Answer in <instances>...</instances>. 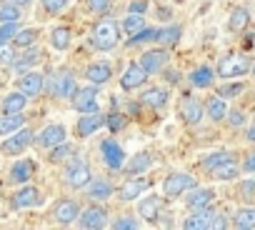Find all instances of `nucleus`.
Wrapping results in <instances>:
<instances>
[{
  "label": "nucleus",
  "instance_id": "nucleus-1",
  "mask_svg": "<svg viewBox=\"0 0 255 230\" xmlns=\"http://www.w3.org/2000/svg\"><path fill=\"white\" fill-rule=\"evenodd\" d=\"M120 33H123V30H120L118 20L103 15V18H98V20L93 23L88 40H90V45H93L95 50L110 53V50H115V48L120 45Z\"/></svg>",
  "mask_w": 255,
  "mask_h": 230
},
{
  "label": "nucleus",
  "instance_id": "nucleus-2",
  "mask_svg": "<svg viewBox=\"0 0 255 230\" xmlns=\"http://www.w3.org/2000/svg\"><path fill=\"white\" fill-rule=\"evenodd\" d=\"M250 68H253V58L248 53H228L218 60L215 65V75L220 80H233V78H243V75H250Z\"/></svg>",
  "mask_w": 255,
  "mask_h": 230
},
{
  "label": "nucleus",
  "instance_id": "nucleus-3",
  "mask_svg": "<svg viewBox=\"0 0 255 230\" xmlns=\"http://www.w3.org/2000/svg\"><path fill=\"white\" fill-rule=\"evenodd\" d=\"M93 173H90V165L83 160V158H70L65 165H63V185L73 193H80L85 190V185L90 183Z\"/></svg>",
  "mask_w": 255,
  "mask_h": 230
},
{
  "label": "nucleus",
  "instance_id": "nucleus-4",
  "mask_svg": "<svg viewBox=\"0 0 255 230\" xmlns=\"http://www.w3.org/2000/svg\"><path fill=\"white\" fill-rule=\"evenodd\" d=\"M80 210H83L80 200H75V198H60V200H55L53 208L48 210V220H50L53 225L68 228V225H75Z\"/></svg>",
  "mask_w": 255,
  "mask_h": 230
},
{
  "label": "nucleus",
  "instance_id": "nucleus-5",
  "mask_svg": "<svg viewBox=\"0 0 255 230\" xmlns=\"http://www.w3.org/2000/svg\"><path fill=\"white\" fill-rule=\"evenodd\" d=\"M153 178H148L145 173L143 175H128L123 183H120V188L115 190V198H118V203H133V200H138L143 193H148L150 188H153Z\"/></svg>",
  "mask_w": 255,
  "mask_h": 230
},
{
  "label": "nucleus",
  "instance_id": "nucleus-6",
  "mask_svg": "<svg viewBox=\"0 0 255 230\" xmlns=\"http://www.w3.org/2000/svg\"><path fill=\"white\" fill-rule=\"evenodd\" d=\"M45 88H50V95L53 98L70 100L75 95V90H78V75L70 68H63L53 78H45Z\"/></svg>",
  "mask_w": 255,
  "mask_h": 230
},
{
  "label": "nucleus",
  "instance_id": "nucleus-7",
  "mask_svg": "<svg viewBox=\"0 0 255 230\" xmlns=\"http://www.w3.org/2000/svg\"><path fill=\"white\" fill-rule=\"evenodd\" d=\"M33 140H35V130H30V128L23 125L20 130L10 133L3 143H0V153H3L5 158H20L33 145Z\"/></svg>",
  "mask_w": 255,
  "mask_h": 230
},
{
  "label": "nucleus",
  "instance_id": "nucleus-8",
  "mask_svg": "<svg viewBox=\"0 0 255 230\" xmlns=\"http://www.w3.org/2000/svg\"><path fill=\"white\" fill-rule=\"evenodd\" d=\"M108 220H110V215H108L105 203H90L80 210L75 225L83 230H103V228H108Z\"/></svg>",
  "mask_w": 255,
  "mask_h": 230
},
{
  "label": "nucleus",
  "instance_id": "nucleus-9",
  "mask_svg": "<svg viewBox=\"0 0 255 230\" xmlns=\"http://www.w3.org/2000/svg\"><path fill=\"white\" fill-rule=\"evenodd\" d=\"M65 140H68V128H65L63 123H48L40 133H35L33 145H35L38 150L48 153V150H53L55 145H60V143H65Z\"/></svg>",
  "mask_w": 255,
  "mask_h": 230
},
{
  "label": "nucleus",
  "instance_id": "nucleus-10",
  "mask_svg": "<svg viewBox=\"0 0 255 230\" xmlns=\"http://www.w3.org/2000/svg\"><path fill=\"white\" fill-rule=\"evenodd\" d=\"M195 185H198L195 175L173 170V173H168L165 180H163V195H165V198H183V195H185L190 188H195Z\"/></svg>",
  "mask_w": 255,
  "mask_h": 230
},
{
  "label": "nucleus",
  "instance_id": "nucleus-11",
  "mask_svg": "<svg viewBox=\"0 0 255 230\" xmlns=\"http://www.w3.org/2000/svg\"><path fill=\"white\" fill-rule=\"evenodd\" d=\"M70 105H73V110H75V113H95V110H100L103 98H100L98 85L78 88V90H75V95L70 98Z\"/></svg>",
  "mask_w": 255,
  "mask_h": 230
},
{
  "label": "nucleus",
  "instance_id": "nucleus-12",
  "mask_svg": "<svg viewBox=\"0 0 255 230\" xmlns=\"http://www.w3.org/2000/svg\"><path fill=\"white\" fill-rule=\"evenodd\" d=\"M8 203H10L13 210H30V208H38V205H43V190L35 188V185H30V183H25V185H20V188L8 198Z\"/></svg>",
  "mask_w": 255,
  "mask_h": 230
},
{
  "label": "nucleus",
  "instance_id": "nucleus-13",
  "mask_svg": "<svg viewBox=\"0 0 255 230\" xmlns=\"http://www.w3.org/2000/svg\"><path fill=\"white\" fill-rule=\"evenodd\" d=\"M178 118L183 120V125L198 128V125L203 123V118H205V105H203V100H200V98H193V95L183 98V103L178 105Z\"/></svg>",
  "mask_w": 255,
  "mask_h": 230
},
{
  "label": "nucleus",
  "instance_id": "nucleus-14",
  "mask_svg": "<svg viewBox=\"0 0 255 230\" xmlns=\"http://www.w3.org/2000/svg\"><path fill=\"white\" fill-rule=\"evenodd\" d=\"M100 160H103V165H105L108 170L120 173L123 165H125V160H128V155H125V150L120 148L118 140L105 138V140H100Z\"/></svg>",
  "mask_w": 255,
  "mask_h": 230
},
{
  "label": "nucleus",
  "instance_id": "nucleus-15",
  "mask_svg": "<svg viewBox=\"0 0 255 230\" xmlns=\"http://www.w3.org/2000/svg\"><path fill=\"white\" fill-rule=\"evenodd\" d=\"M15 90L25 93L28 98H40L45 93V75L40 70H25L15 80Z\"/></svg>",
  "mask_w": 255,
  "mask_h": 230
},
{
  "label": "nucleus",
  "instance_id": "nucleus-16",
  "mask_svg": "<svg viewBox=\"0 0 255 230\" xmlns=\"http://www.w3.org/2000/svg\"><path fill=\"white\" fill-rule=\"evenodd\" d=\"M103 125H105V113H103V110L80 113V118H78V123H75V138H78V140H85V138L95 135Z\"/></svg>",
  "mask_w": 255,
  "mask_h": 230
},
{
  "label": "nucleus",
  "instance_id": "nucleus-17",
  "mask_svg": "<svg viewBox=\"0 0 255 230\" xmlns=\"http://www.w3.org/2000/svg\"><path fill=\"white\" fill-rule=\"evenodd\" d=\"M148 78H150V73L135 60V63H130L125 68V73L120 75V90H125V93H133V90H140L145 83H148Z\"/></svg>",
  "mask_w": 255,
  "mask_h": 230
},
{
  "label": "nucleus",
  "instance_id": "nucleus-18",
  "mask_svg": "<svg viewBox=\"0 0 255 230\" xmlns=\"http://www.w3.org/2000/svg\"><path fill=\"white\" fill-rule=\"evenodd\" d=\"M168 60H170V53H168V48H163V45L150 48V50L140 53V58H138V63H140V65H143L150 75L163 73V70L168 68Z\"/></svg>",
  "mask_w": 255,
  "mask_h": 230
},
{
  "label": "nucleus",
  "instance_id": "nucleus-19",
  "mask_svg": "<svg viewBox=\"0 0 255 230\" xmlns=\"http://www.w3.org/2000/svg\"><path fill=\"white\" fill-rule=\"evenodd\" d=\"M83 78L90 85H98V88L108 85L113 80V65H110V60H90L85 65V70H83Z\"/></svg>",
  "mask_w": 255,
  "mask_h": 230
},
{
  "label": "nucleus",
  "instance_id": "nucleus-20",
  "mask_svg": "<svg viewBox=\"0 0 255 230\" xmlns=\"http://www.w3.org/2000/svg\"><path fill=\"white\" fill-rule=\"evenodd\" d=\"M115 190H118V188H115L108 178H100V175H98V178H90V183L85 185L83 193H85V198H88L90 203H108V200L115 195Z\"/></svg>",
  "mask_w": 255,
  "mask_h": 230
},
{
  "label": "nucleus",
  "instance_id": "nucleus-21",
  "mask_svg": "<svg viewBox=\"0 0 255 230\" xmlns=\"http://www.w3.org/2000/svg\"><path fill=\"white\" fill-rule=\"evenodd\" d=\"M183 198H185L183 205H185L188 210H200V208H210V205L215 203V190H213L210 185H195V188H190Z\"/></svg>",
  "mask_w": 255,
  "mask_h": 230
},
{
  "label": "nucleus",
  "instance_id": "nucleus-22",
  "mask_svg": "<svg viewBox=\"0 0 255 230\" xmlns=\"http://www.w3.org/2000/svg\"><path fill=\"white\" fill-rule=\"evenodd\" d=\"M43 60H45V50H43V48H40V43H38V45H30V48L20 50V53L15 55V63H13L10 68L20 75V73H25V70H30V68L40 65Z\"/></svg>",
  "mask_w": 255,
  "mask_h": 230
},
{
  "label": "nucleus",
  "instance_id": "nucleus-23",
  "mask_svg": "<svg viewBox=\"0 0 255 230\" xmlns=\"http://www.w3.org/2000/svg\"><path fill=\"white\" fill-rule=\"evenodd\" d=\"M160 208H163V200L158 195H140L138 198V218L145 220L148 225H158L160 223Z\"/></svg>",
  "mask_w": 255,
  "mask_h": 230
},
{
  "label": "nucleus",
  "instance_id": "nucleus-24",
  "mask_svg": "<svg viewBox=\"0 0 255 230\" xmlns=\"http://www.w3.org/2000/svg\"><path fill=\"white\" fill-rule=\"evenodd\" d=\"M218 210L210 205V208H200V210H190L185 218H183V228L185 230H210V223H213V215Z\"/></svg>",
  "mask_w": 255,
  "mask_h": 230
},
{
  "label": "nucleus",
  "instance_id": "nucleus-25",
  "mask_svg": "<svg viewBox=\"0 0 255 230\" xmlns=\"http://www.w3.org/2000/svg\"><path fill=\"white\" fill-rule=\"evenodd\" d=\"M203 105H205V118H210V123L220 125V123L225 120V115H228V100H225L223 95L210 93V95L203 100Z\"/></svg>",
  "mask_w": 255,
  "mask_h": 230
},
{
  "label": "nucleus",
  "instance_id": "nucleus-26",
  "mask_svg": "<svg viewBox=\"0 0 255 230\" xmlns=\"http://www.w3.org/2000/svg\"><path fill=\"white\" fill-rule=\"evenodd\" d=\"M33 175H35V163H33L30 158H23V160H15V163L10 165V170H8V183H13V185H25V183L33 180Z\"/></svg>",
  "mask_w": 255,
  "mask_h": 230
},
{
  "label": "nucleus",
  "instance_id": "nucleus-27",
  "mask_svg": "<svg viewBox=\"0 0 255 230\" xmlns=\"http://www.w3.org/2000/svg\"><path fill=\"white\" fill-rule=\"evenodd\" d=\"M153 153L150 150H140V153H135L130 160H125V165H123V175L128 178V175H143L148 168H153Z\"/></svg>",
  "mask_w": 255,
  "mask_h": 230
},
{
  "label": "nucleus",
  "instance_id": "nucleus-28",
  "mask_svg": "<svg viewBox=\"0 0 255 230\" xmlns=\"http://www.w3.org/2000/svg\"><path fill=\"white\" fill-rule=\"evenodd\" d=\"M138 100H140V105H145V108L163 110V108L168 105V100H170V90H168V88H160V85H153V88L143 90Z\"/></svg>",
  "mask_w": 255,
  "mask_h": 230
},
{
  "label": "nucleus",
  "instance_id": "nucleus-29",
  "mask_svg": "<svg viewBox=\"0 0 255 230\" xmlns=\"http://www.w3.org/2000/svg\"><path fill=\"white\" fill-rule=\"evenodd\" d=\"M240 173H243V170H240V160H238V158H230V160L220 163L218 168H213V170L208 173V178L215 180V183H230V180H238Z\"/></svg>",
  "mask_w": 255,
  "mask_h": 230
},
{
  "label": "nucleus",
  "instance_id": "nucleus-30",
  "mask_svg": "<svg viewBox=\"0 0 255 230\" xmlns=\"http://www.w3.org/2000/svg\"><path fill=\"white\" fill-rule=\"evenodd\" d=\"M48 43H50V48L58 50V53L70 50V45H73V30H70V25H55V28L48 33Z\"/></svg>",
  "mask_w": 255,
  "mask_h": 230
},
{
  "label": "nucleus",
  "instance_id": "nucleus-31",
  "mask_svg": "<svg viewBox=\"0 0 255 230\" xmlns=\"http://www.w3.org/2000/svg\"><path fill=\"white\" fill-rule=\"evenodd\" d=\"M70 8V0H38V20H53Z\"/></svg>",
  "mask_w": 255,
  "mask_h": 230
},
{
  "label": "nucleus",
  "instance_id": "nucleus-32",
  "mask_svg": "<svg viewBox=\"0 0 255 230\" xmlns=\"http://www.w3.org/2000/svg\"><path fill=\"white\" fill-rule=\"evenodd\" d=\"M215 70L210 68V65H200V68H195V70H190V75H188V80H190V85L195 88V90H208V88H213L215 85Z\"/></svg>",
  "mask_w": 255,
  "mask_h": 230
},
{
  "label": "nucleus",
  "instance_id": "nucleus-33",
  "mask_svg": "<svg viewBox=\"0 0 255 230\" xmlns=\"http://www.w3.org/2000/svg\"><path fill=\"white\" fill-rule=\"evenodd\" d=\"M23 125H28V115L25 113H0V138L20 130Z\"/></svg>",
  "mask_w": 255,
  "mask_h": 230
},
{
  "label": "nucleus",
  "instance_id": "nucleus-34",
  "mask_svg": "<svg viewBox=\"0 0 255 230\" xmlns=\"http://www.w3.org/2000/svg\"><path fill=\"white\" fill-rule=\"evenodd\" d=\"M28 103H30V100H28L25 93L13 90V93H8V95L0 98V113H25Z\"/></svg>",
  "mask_w": 255,
  "mask_h": 230
},
{
  "label": "nucleus",
  "instance_id": "nucleus-35",
  "mask_svg": "<svg viewBox=\"0 0 255 230\" xmlns=\"http://www.w3.org/2000/svg\"><path fill=\"white\" fill-rule=\"evenodd\" d=\"M230 225L235 230H255V205H243L230 218Z\"/></svg>",
  "mask_w": 255,
  "mask_h": 230
},
{
  "label": "nucleus",
  "instance_id": "nucleus-36",
  "mask_svg": "<svg viewBox=\"0 0 255 230\" xmlns=\"http://www.w3.org/2000/svg\"><path fill=\"white\" fill-rule=\"evenodd\" d=\"M180 38H183V25H178V23L165 25V28H158V33H155V43L163 45V48H173V45H178Z\"/></svg>",
  "mask_w": 255,
  "mask_h": 230
},
{
  "label": "nucleus",
  "instance_id": "nucleus-37",
  "mask_svg": "<svg viewBox=\"0 0 255 230\" xmlns=\"http://www.w3.org/2000/svg\"><path fill=\"white\" fill-rule=\"evenodd\" d=\"M40 38H43V33H40V28H20L18 33H15V38H13V45L18 48V50H25V48H30V45H38L40 43Z\"/></svg>",
  "mask_w": 255,
  "mask_h": 230
},
{
  "label": "nucleus",
  "instance_id": "nucleus-38",
  "mask_svg": "<svg viewBox=\"0 0 255 230\" xmlns=\"http://www.w3.org/2000/svg\"><path fill=\"white\" fill-rule=\"evenodd\" d=\"M230 158H238L235 153H230V150H215V153H208L205 158H200V163H198V168H200V173H210L213 168H218L220 163H225V160H230Z\"/></svg>",
  "mask_w": 255,
  "mask_h": 230
},
{
  "label": "nucleus",
  "instance_id": "nucleus-39",
  "mask_svg": "<svg viewBox=\"0 0 255 230\" xmlns=\"http://www.w3.org/2000/svg\"><path fill=\"white\" fill-rule=\"evenodd\" d=\"M250 25V13L245 8H233L230 18H228V30L230 33H245Z\"/></svg>",
  "mask_w": 255,
  "mask_h": 230
},
{
  "label": "nucleus",
  "instance_id": "nucleus-40",
  "mask_svg": "<svg viewBox=\"0 0 255 230\" xmlns=\"http://www.w3.org/2000/svg\"><path fill=\"white\" fill-rule=\"evenodd\" d=\"M70 158H75V148L68 140L60 143V145H55L53 150H48V163L50 165H65Z\"/></svg>",
  "mask_w": 255,
  "mask_h": 230
},
{
  "label": "nucleus",
  "instance_id": "nucleus-41",
  "mask_svg": "<svg viewBox=\"0 0 255 230\" xmlns=\"http://www.w3.org/2000/svg\"><path fill=\"white\" fill-rule=\"evenodd\" d=\"M145 28V15L143 13H128L123 20H120V30L130 38V35H135V33H140Z\"/></svg>",
  "mask_w": 255,
  "mask_h": 230
},
{
  "label": "nucleus",
  "instance_id": "nucleus-42",
  "mask_svg": "<svg viewBox=\"0 0 255 230\" xmlns=\"http://www.w3.org/2000/svg\"><path fill=\"white\" fill-rule=\"evenodd\" d=\"M80 5H83V10H85L88 15H93V18H103V15L110 13L113 0H80Z\"/></svg>",
  "mask_w": 255,
  "mask_h": 230
},
{
  "label": "nucleus",
  "instance_id": "nucleus-43",
  "mask_svg": "<svg viewBox=\"0 0 255 230\" xmlns=\"http://www.w3.org/2000/svg\"><path fill=\"white\" fill-rule=\"evenodd\" d=\"M25 10L20 5H13L8 0H0V23H20Z\"/></svg>",
  "mask_w": 255,
  "mask_h": 230
},
{
  "label": "nucleus",
  "instance_id": "nucleus-44",
  "mask_svg": "<svg viewBox=\"0 0 255 230\" xmlns=\"http://www.w3.org/2000/svg\"><path fill=\"white\" fill-rule=\"evenodd\" d=\"M230 130H243L248 125V113L240 110V108H228V115H225V120H223Z\"/></svg>",
  "mask_w": 255,
  "mask_h": 230
},
{
  "label": "nucleus",
  "instance_id": "nucleus-45",
  "mask_svg": "<svg viewBox=\"0 0 255 230\" xmlns=\"http://www.w3.org/2000/svg\"><path fill=\"white\" fill-rule=\"evenodd\" d=\"M128 115L125 113H120V110H113V113H105V125H108V130L110 133H120V130H125L128 128Z\"/></svg>",
  "mask_w": 255,
  "mask_h": 230
},
{
  "label": "nucleus",
  "instance_id": "nucleus-46",
  "mask_svg": "<svg viewBox=\"0 0 255 230\" xmlns=\"http://www.w3.org/2000/svg\"><path fill=\"white\" fill-rule=\"evenodd\" d=\"M113 230H138L140 228V220L135 218V215H130V213H125V215H118L113 223H108Z\"/></svg>",
  "mask_w": 255,
  "mask_h": 230
},
{
  "label": "nucleus",
  "instance_id": "nucleus-47",
  "mask_svg": "<svg viewBox=\"0 0 255 230\" xmlns=\"http://www.w3.org/2000/svg\"><path fill=\"white\" fill-rule=\"evenodd\" d=\"M155 33H158V28H143L140 33H135V35H130V40H128V48H138V45H145V43H155Z\"/></svg>",
  "mask_w": 255,
  "mask_h": 230
},
{
  "label": "nucleus",
  "instance_id": "nucleus-48",
  "mask_svg": "<svg viewBox=\"0 0 255 230\" xmlns=\"http://www.w3.org/2000/svg\"><path fill=\"white\" fill-rule=\"evenodd\" d=\"M18 48L13 43H0V68H10L15 63Z\"/></svg>",
  "mask_w": 255,
  "mask_h": 230
},
{
  "label": "nucleus",
  "instance_id": "nucleus-49",
  "mask_svg": "<svg viewBox=\"0 0 255 230\" xmlns=\"http://www.w3.org/2000/svg\"><path fill=\"white\" fill-rule=\"evenodd\" d=\"M238 198L245 200V203H253L255 200V178H248L238 185Z\"/></svg>",
  "mask_w": 255,
  "mask_h": 230
},
{
  "label": "nucleus",
  "instance_id": "nucleus-50",
  "mask_svg": "<svg viewBox=\"0 0 255 230\" xmlns=\"http://www.w3.org/2000/svg\"><path fill=\"white\" fill-rule=\"evenodd\" d=\"M240 170L248 173V175H255V145L248 148V150L240 155Z\"/></svg>",
  "mask_w": 255,
  "mask_h": 230
},
{
  "label": "nucleus",
  "instance_id": "nucleus-51",
  "mask_svg": "<svg viewBox=\"0 0 255 230\" xmlns=\"http://www.w3.org/2000/svg\"><path fill=\"white\" fill-rule=\"evenodd\" d=\"M20 28H23L20 23H0V43H13V38Z\"/></svg>",
  "mask_w": 255,
  "mask_h": 230
},
{
  "label": "nucleus",
  "instance_id": "nucleus-52",
  "mask_svg": "<svg viewBox=\"0 0 255 230\" xmlns=\"http://www.w3.org/2000/svg\"><path fill=\"white\" fill-rule=\"evenodd\" d=\"M243 90H245V85H243V83H228V85H220L215 93H218V95H223L225 100H233V98H235V95H240Z\"/></svg>",
  "mask_w": 255,
  "mask_h": 230
},
{
  "label": "nucleus",
  "instance_id": "nucleus-53",
  "mask_svg": "<svg viewBox=\"0 0 255 230\" xmlns=\"http://www.w3.org/2000/svg\"><path fill=\"white\" fill-rule=\"evenodd\" d=\"M225 228H230V220H228V215H223V213H215V215H213V223H210V230H225Z\"/></svg>",
  "mask_w": 255,
  "mask_h": 230
},
{
  "label": "nucleus",
  "instance_id": "nucleus-54",
  "mask_svg": "<svg viewBox=\"0 0 255 230\" xmlns=\"http://www.w3.org/2000/svg\"><path fill=\"white\" fill-rule=\"evenodd\" d=\"M148 10V0H133L130 5H128V13H143L145 15Z\"/></svg>",
  "mask_w": 255,
  "mask_h": 230
},
{
  "label": "nucleus",
  "instance_id": "nucleus-55",
  "mask_svg": "<svg viewBox=\"0 0 255 230\" xmlns=\"http://www.w3.org/2000/svg\"><path fill=\"white\" fill-rule=\"evenodd\" d=\"M245 138H248L250 143H255V123H250V125H245Z\"/></svg>",
  "mask_w": 255,
  "mask_h": 230
},
{
  "label": "nucleus",
  "instance_id": "nucleus-56",
  "mask_svg": "<svg viewBox=\"0 0 255 230\" xmlns=\"http://www.w3.org/2000/svg\"><path fill=\"white\" fill-rule=\"evenodd\" d=\"M8 3H13V5H20V8L25 10L28 5H33V0H8Z\"/></svg>",
  "mask_w": 255,
  "mask_h": 230
},
{
  "label": "nucleus",
  "instance_id": "nucleus-57",
  "mask_svg": "<svg viewBox=\"0 0 255 230\" xmlns=\"http://www.w3.org/2000/svg\"><path fill=\"white\" fill-rule=\"evenodd\" d=\"M250 75H253V80H255V58H253V68H250Z\"/></svg>",
  "mask_w": 255,
  "mask_h": 230
},
{
  "label": "nucleus",
  "instance_id": "nucleus-58",
  "mask_svg": "<svg viewBox=\"0 0 255 230\" xmlns=\"http://www.w3.org/2000/svg\"><path fill=\"white\" fill-rule=\"evenodd\" d=\"M173 3H183V0H173Z\"/></svg>",
  "mask_w": 255,
  "mask_h": 230
},
{
  "label": "nucleus",
  "instance_id": "nucleus-59",
  "mask_svg": "<svg viewBox=\"0 0 255 230\" xmlns=\"http://www.w3.org/2000/svg\"><path fill=\"white\" fill-rule=\"evenodd\" d=\"M0 88H3V80H0Z\"/></svg>",
  "mask_w": 255,
  "mask_h": 230
},
{
  "label": "nucleus",
  "instance_id": "nucleus-60",
  "mask_svg": "<svg viewBox=\"0 0 255 230\" xmlns=\"http://www.w3.org/2000/svg\"><path fill=\"white\" fill-rule=\"evenodd\" d=\"M253 123H255V120H253Z\"/></svg>",
  "mask_w": 255,
  "mask_h": 230
}]
</instances>
